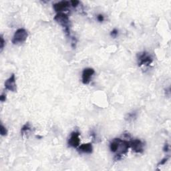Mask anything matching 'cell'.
<instances>
[{"instance_id":"obj_1","label":"cell","mask_w":171,"mask_h":171,"mask_svg":"<svg viewBox=\"0 0 171 171\" xmlns=\"http://www.w3.org/2000/svg\"><path fill=\"white\" fill-rule=\"evenodd\" d=\"M129 148H130L129 141H128L126 140L118 138V146L114 153V160L117 161V160H120L122 159V157L128 152Z\"/></svg>"},{"instance_id":"obj_2","label":"cell","mask_w":171,"mask_h":171,"mask_svg":"<svg viewBox=\"0 0 171 171\" xmlns=\"http://www.w3.org/2000/svg\"><path fill=\"white\" fill-rule=\"evenodd\" d=\"M54 20L63 28L67 36H70V19L68 15L64 13H58L54 17Z\"/></svg>"},{"instance_id":"obj_3","label":"cell","mask_w":171,"mask_h":171,"mask_svg":"<svg viewBox=\"0 0 171 171\" xmlns=\"http://www.w3.org/2000/svg\"><path fill=\"white\" fill-rule=\"evenodd\" d=\"M28 36V33L24 28H20L14 33L12 39V43L14 44H20L26 41Z\"/></svg>"},{"instance_id":"obj_4","label":"cell","mask_w":171,"mask_h":171,"mask_svg":"<svg viewBox=\"0 0 171 171\" xmlns=\"http://www.w3.org/2000/svg\"><path fill=\"white\" fill-rule=\"evenodd\" d=\"M138 64L140 67L149 66L152 64L153 58L150 54L143 51L138 54Z\"/></svg>"},{"instance_id":"obj_5","label":"cell","mask_w":171,"mask_h":171,"mask_svg":"<svg viewBox=\"0 0 171 171\" xmlns=\"http://www.w3.org/2000/svg\"><path fill=\"white\" fill-rule=\"evenodd\" d=\"M130 148L133 149L134 152L136 153L141 154L144 152V144L141 140L139 139H132L129 141Z\"/></svg>"},{"instance_id":"obj_6","label":"cell","mask_w":171,"mask_h":171,"mask_svg":"<svg viewBox=\"0 0 171 171\" xmlns=\"http://www.w3.org/2000/svg\"><path fill=\"white\" fill-rule=\"evenodd\" d=\"M95 73L94 70L91 68L84 69L82 74V81L84 84H88Z\"/></svg>"},{"instance_id":"obj_7","label":"cell","mask_w":171,"mask_h":171,"mask_svg":"<svg viewBox=\"0 0 171 171\" xmlns=\"http://www.w3.org/2000/svg\"><path fill=\"white\" fill-rule=\"evenodd\" d=\"M80 133L77 131H74L70 134V136L68 140V145L69 146L72 148H77L79 146L80 138Z\"/></svg>"},{"instance_id":"obj_8","label":"cell","mask_w":171,"mask_h":171,"mask_svg":"<svg viewBox=\"0 0 171 171\" xmlns=\"http://www.w3.org/2000/svg\"><path fill=\"white\" fill-rule=\"evenodd\" d=\"M5 88L13 92H15L17 91V85L14 74H12L11 76L5 82Z\"/></svg>"},{"instance_id":"obj_9","label":"cell","mask_w":171,"mask_h":171,"mask_svg":"<svg viewBox=\"0 0 171 171\" xmlns=\"http://www.w3.org/2000/svg\"><path fill=\"white\" fill-rule=\"evenodd\" d=\"M70 6V2L68 1H62L54 4V9L56 12L62 13Z\"/></svg>"},{"instance_id":"obj_10","label":"cell","mask_w":171,"mask_h":171,"mask_svg":"<svg viewBox=\"0 0 171 171\" xmlns=\"http://www.w3.org/2000/svg\"><path fill=\"white\" fill-rule=\"evenodd\" d=\"M80 152L85 154H91L93 151V146L91 143H85L80 145L78 148Z\"/></svg>"},{"instance_id":"obj_11","label":"cell","mask_w":171,"mask_h":171,"mask_svg":"<svg viewBox=\"0 0 171 171\" xmlns=\"http://www.w3.org/2000/svg\"><path fill=\"white\" fill-rule=\"evenodd\" d=\"M136 116H137V113L135 112V111H133V112H128L125 116V120L128 122L133 121L136 118Z\"/></svg>"},{"instance_id":"obj_12","label":"cell","mask_w":171,"mask_h":171,"mask_svg":"<svg viewBox=\"0 0 171 171\" xmlns=\"http://www.w3.org/2000/svg\"><path fill=\"white\" fill-rule=\"evenodd\" d=\"M31 130H32V127H31L29 122H27L22 126V129H21V134H22V135L26 134L30 132Z\"/></svg>"},{"instance_id":"obj_13","label":"cell","mask_w":171,"mask_h":171,"mask_svg":"<svg viewBox=\"0 0 171 171\" xmlns=\"http://www.w3.org/2000/svg\"><path fill=\"white\" fill-rule=\"evenodd\" d=\"M0 133H1V135L5 136L7 134V130L6 127H5L3 124H1V127H0Z\"/></svg>"},{"instance_id":"obj_14","label":"cell","mask_w":171,"mask_h":171,"mask_svg":"<svg viewBox=\"0 0 171 171\" xmlns=\"http://www.w3.org/2000/svg\"><path fill=\"white\" fill-rule=\"evenodd\" d=\"M118 35V30L117 29H116V28H115V29H114V30H112V31H111L110 36H112V38H115L117 37Z\"/></svg>"},{"instance_id":"obj_15","label":"cell","mask_w":171,"mask_h":171,"mask_svg":"<svg viewBox=\"0 0 171 171\" xmlns=\"http://www.w3.org/2000/svg\"><path fill=\"white\" fill-rule=\"evenodd\" d=\"M5 43H6V41L4 40L3 36H1V42H0V48H1V51L4 50V46H5Z\"/></svg>"},{"instance_id":"obj_16","label":"cell","mask_w":171,"mask_h":171,"mask_svg":"<svg viewBox=\"0 0 171 171\" xmlns=\"http://www.w3.org/2000/svg\"><path fill=\"white\" fill-rule=\"evenodd\" d=\"M168 159H169V157H165L162 160H160V162L159 163V164L158 166H162V165H164L166 162L168 161Z\"/></svg>"},{"instance_id":"obj_17","label":"cell","mask_w":171,"mask_h":171,"mask_svg":"<svg viewBox=\"0 0 171 171\" xmlns=\"http://www.w3.org/2000/svg\"><path fill=\"white\" fill-rule=\"evenodd\" d=\"M79 4H80V1H77V0H74V1H70L71 6H72L74 7H76L78 6Z\"/></svg>"},{"instance_id":"obj_18","label":"cell","mask_w":171,"mask_h":171,"mask_svg":"<svg viewBox=\"0 0 171 171\" xmlns=\"http://www.w3.org/2000/svg\"><path fill=\"white\" fill-rule=\"evenodd\" d=\"M97 20L100 22H102L104 20V16L102 14H99L97 15Z\"/></svg>"},{"instance_id":"obj_19","label":"cell","mask_w":171,"mask_h":171,"mask_svg":"<svg viewBox=\"0 0 171 171\" xmlns=\"http://www.w3.org/2000/svg\"><path fill=\"white\" fill-rule=\"evenodd\" d=\"M0 100H1V102H4L6 100V94H2L1 95V96H0Z\"/></svg>"},{"instance_id":"obj_20","label":"cell","mask_w":171,"mask_h":171,"mask_svg":"<svg viewBox=\"0 0 171 171\" xmlns=\"http://www.w3.org/2000/svg\"><path fill=\"white\" fill-rule=\"evenodd\" d=\"M169 150H170L169 145H168V144H165L164 146V148H163V151L166 152H167L169 151Z\"/></svg>"}]
</instances>
